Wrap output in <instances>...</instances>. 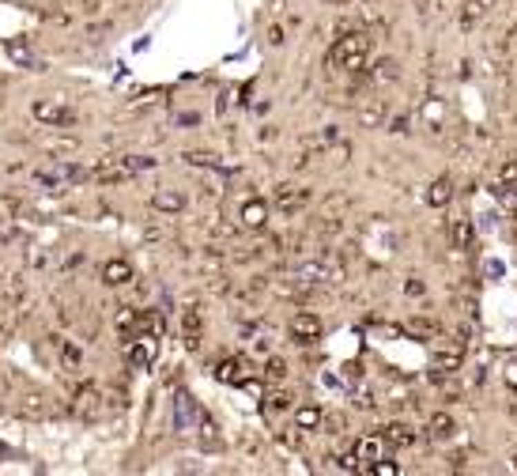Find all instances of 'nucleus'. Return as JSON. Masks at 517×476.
Instances as JSON below:
<instances>
[{
  "instance_id": "obj_1",
  "label": "nucleus",
  "mask_w": 517,
  "mask_h": 476,
  "mask_svg": "<svg viewBox=\"0 0 517 476\" xmlns=\"http://www.w3.org/2000/svg\"><path fill=\"white\" fill-rule=\"evenodd\" d=\"M370 50H374V38L367 35V30H347L333 42V50H329V64L340 72H362L370 61Z\"/></svg>"
},
{
  "instance_id": "obj_2",
  "label": "nucleus",
  "mask_w": 517,
  "mask_h": 476,
  "mask_svg": "<svg viewBox=\"0 0 517 476\" xmlns=\"http://www.w3.org/2000/svg\"><path fill=\"white\" fill-rule=\"evenodd\" d=\"M30 117H35L38 125H46V128H64V125L76 121L72 106H68V102H61V99H35V102H30Z\"/></svg>"
},
{
  "instance_id": "obj_3",
  "label": "nucleus",
  "mask_w": 517,
  "mask_h": 476,
  "mask_svg": "<svg viewBox=\"0 0 517 476\" xmlns=\"http://www.w3.org/2000/svg\"><path fill=\"white\" fill-rule=\"evenodd\" d=\"M321 333H325V325H321V318L313 310H298L291 318V341L295 344H313L321 341Z\"/></svg>"
},
{
  "instance_id": "obj_4",
  "label": "nucleus",
  "mask_w": 517,
  "mask_h": 476,
  "mask_svg": "<svg viewBox=\"0 0 517 476\" xmlns=\"http://www.w3.org/2000/svg\"><path fill=\"white\" fill-rule=\"evenodd\" d=\"M295 280L298 284H310V287H321V284H336L340 272H336L329 261H318V257H313V261H306V265L295 269Z\"/></svg>"
},
{
  "instance_id": "obj_5",
  "label": "nucleus",
  "mask_w": 517,
  "mask_h": 476,
  "mask_svg": "<svg viewBox=\"0 0 517 476\" xmlns=\"http://www.w3.org/2000/svg\"><path fill=\"white\" fill-rule=\"evenodd\" d=\"M272 204L280 208V216H298L302 208H310V189H302V185H280Z\"/></svg>"
},
{
  "instance_id": "obj_6",
  "label": "nucleus",
  "mask_w": 517,
  "mask_h": 476,
  "mask_svg": "<svg viewBox=\"0 0 517 476\" xmlns=\"http://www.w3.org/2000/svg\"><path fill=\"white\" fill-rule=\"evenodd\" d=\"M249 370L253 367H249L246 356H223L220 363H215L212 374H215V382H223V385H242L249 378Z\"/></svg>"
},
{
  "instance_id": "obj_7",
  "label": "nucleus",
  "mask_w": 517,
  "mask_h": 476,
  "mask_svg": "<svg viewBox=\"0 0 517 476\" xmlns=\"http://www.w3.org/2000/svg\"><path fill=\"white\" fill-rule=\"evenodd\" d=\"M125 356L136 370H148L151 363H155V336L133 333V341H125Z\"/></svg>"
},
{
  "instance_id": "obj_8",
  "label": "nucleus",
  "mask_w": 517,
  "mask_h": 476,
  "mask_svg": "<svg viewBox=\"0 0 517 476\" xmlns=\"http://www.w3.org/2000/svg\"><path fill=\"white\" fill-rule=\"evenodd\" d=\"M264 223H269V204H264L261 197L242 200V208H238V227H242V231H264Z\"/></svg>"
},
{
  "instance_id": "obj_9",
  "label": "nucleus",
  "mask_w": 517,
  "mask_h": 476,
  "mask_svg": "<svg viewBox=\"0 0 517 476\" xmlns=\"http://www.w3.org/2000/svg\"><path fill=\"white\" fill-rule=\"evenodd\" d=\"M197 416H200V408H197V397L193 393H174V427L182 435H189L193 431V423H197Z\"/></svg>"
},
{
  "instance_id": "obj_10",
  "label": "nucleus",
  "mask_w": 517,
  "mask_h": 476,
  "mask_svg": "<svg viewBox=\"0 0 517 476\" xmlns=\"http://www.w3.org/2000/svg\"><path fill=\"white\" fill-rule=\"evenodd\" d=\"M151 208H155L159 216H182L185 208H189V200H185L182 189H155L151 193Z\"/></svg>"
},
{
  "instance_id": "obj_11",
  "label": "nucleus",
  "mask_w": 517,
  "mask_h": 476,
  "mask_svg": "<svg viewBox=\"0 0 517 476\" xmlns=\"http://www.w3.org/2000/svg\"><path fill=\"white\" fill-rule=\"evenodd\" d=\"M385 446H389L385 435H367V439L355 442V457H359L362 469H370L374 461H382V457H385Z\"/></svg>"
},
{
  "instance_id": "obj_12",
  "label": "nucleus",
  "mask_w": 517,
  "mask_h": 476,
  "mask_svg": "<svg viewBox=\"0 0 517 476\" xmlns=\"http://www.w3.org/2000/svg\"><path fill=\"white\" fill-rule=\"evenodd\" d=\"M460 363H465V348H438L431 352V370H438V374H457Z\"/></svg>"
},
{
  "instance_id": "obj_13",
  "label": "nucleus",
  "mask_w": 517,
  "mask_h": 476,
  "mask_svg": "<svg viewBox=\"0 0 517 476\" xmlns=\"http://www.w3.org/2000/svg\"><path fill=\"white\" fill-rule=\"evenodd\" d=\"M128 280H133V265H128L125 257H110V261L102 265V284L106 287H125Z\"/></svg>"
},
{
  "instance_id": "obj_14",
  "label": "nucleus",
  "mask_w": 517,
  "mask_h": 476,
  "mask_svg": "<svg viewBox=\"0 0 517 476\" xmlns=\"http://www.w3.org/2000/svg\"><path fill=\"white\" fill-rule=\"evenodd\" d=\"M427 435H431L434 442H449L457 435V419L449 412H434L431 419H427Z\"/></svg>"
},
{
  "instance_id": "obj_15",
  "label": "nucleus",
  "mask_w": 517,
  "mask_h": 476,
  "mask_svg": "<svg viewBox=\"0 0 517 476\" xmlns=\"http://www.w3.org/2000/svg\"><path fill=\"white\" fill-rule=\"evenodd\" d=\"M197 442H200V450H208V454L223 446V439H220V431H215V423H212V416H208V412L197 416Z\"/></svg>"
},
{
  "instance_id": "obj_16",
  "label": "nucleus",
  "mask_w": 517,
  "mask_h": 476,
  "mask_svg": "<svg viewBox=\"0 0 517 476\" xmlns=\"http://www.w3.org/2000/svg\"><path fill=\"white\" fill-rule=\"evenodd\" d=\"M321 423H325V408H321V405H302V408H295V427H298L302 435L318 431Z\"/></svg>"
},
{
  "instance_id": "obj_17",
  "label": "nucleus",
  "mask_w": 517,
  "mask_h": 476,
  "mask_svg": "<svg viewBox=\"0 0 517 476\" xmlns=\"http://www.w3.org/2000/svg\"><path fill=\"white\" fill-rule=\"evenodd\" d=\"M423 200L431 208H446L449 200H453V182H449V178H434L431 185H427V197Z\"/></svg>"
},
{
  "instance_id": "obj_18",
  "label": "nucleus",
  "mask_w": 517,
  "mask_h": 476,
  "mask_svg": "<svg viewBox=\"0 0 517 476\" xmlns=\"http://www.w3.org/2000/svg\"><path fill=\"white\" fill-rule=\"evenodd\" d=\"M382 435H385V442H389V446H411V442L419 439V431L411 423H389Z\"/></svg>"
},
{
  "instance_id": "obj_19",
  "label": "nucleus",
  "mask_w": 517,
  "mask_h": 476,
  "mask_svg": "<svg viewBox=\"0 0 517 476\" xmlns=\"http://www.w3.org/2000/svg\"><path fill=\"white\" fill-rule=\"evenodd\" d=\"M295 408V390H272L269 397H264V412H291Z\"/></svg>"
},
{
  "instance_id": "obj_20",
  "label": "nucleus",
  "mask_w": 517,
  "mask_h": 476,
  "mask_svg": "<svg viewBox=\"0 0 517 476\" xmlns=\"http://www.w3.org/2000/svg\"><path fill=\"white\" fill-rule=\"evenodd\" d=\"M449 238H453L457 249H472V242H476L472 220H453V227H449Z\"/></svg>"
},
{
  "instance_id": "obj_21",
  "label": "nucleus",
  "mask_w": 517,
  "mask_h": 476,
  "mask_svg": "<svg viewBox=\"0 0 517 476\" xmlns=\"http://www.w3.org/2000/svg\"><path fill=\"white\" fill-rule=\"evenodd\" d=\"M182 336H185V348H189V352L200 348V314H197V310L185 314V321H182Z\"/></svg>"
},
{
  "instance_id": "obj_22",
  "label": "nucleus",
  "mask_w": 517,
  "mask_h": 476,
  "mask_svg": "<svg viewBox=\"0 0 517 476\" xmlns=\"http://www.w3.org/2000/svg\"><path fill=\"white\" fill-rule=\"evenodd\" d=\"M287 374H291V367H287V359H280V356H272L269 363H264V382H272V385H280V382H287Z\"/></svg>"
},
{
  "instance_id": "obj_23",
  "label": "nucleus",
  "mask_w": 517,
  "mask_h": 476,
  "mask_svg": "<svg viewBox=\"0 0 517 476\" xmlns=\"http://www.w3.org/2000/svg\"><path fill=\"white\" fill-rule=\"evenodd\" d=\"M382 121H385V106H382V102H370V106L359 110V125L362 128H378Z\"/></svg>"
},
{
  "instance_id": "obj_24",
  "label": "nucleus",
  "mask_w": 517,
  "mask_h": 476,
  "mask_svg": "<svg viewBox=\"0 0 517 476\" xmlns=\"http://www.w3.org/2000/svg\"><path fill=\"white\" fill-rule=\"evenodd\" d=\"M151 166H155L151 155H125L121 159V174H144V171H151Z\"/></svg>"
},
{
  "instance_id": "obj_25",
  "label": "nucleus",
  "mask_w": 517,
  "mask_h": 476,
  "mask_svg": "<svg viewBox=\"0 0 517 476\" xmlns=\"http://www.w3.org/2000/svg\"><path fill=\"white\" fill-rule=\"evenodd\" d=\"M397 76H400V72H397V61H393V57H382L374 64V79H378V84H393Z\"/></svg>"
},
{
  "instance_id": "obj_26",
  "label": "nucleus",
  "mask_w": 517,
  "mask_h": 476,
  "mask_svg": "<svg viewBox=\"0 0 517 476\" xmlns=\"http://www.w3.org/2000/svg\"><path fill=\"white\" fill-rule=\"evenodd\" d=\"M495 0H465V19H480Z\"/></svg>"
},
{
  "instance_id": "obj_27",
  "label": "nucleus",
  "mask_w": 517,
  "mask_h": 476,
  "mask_svg": "<svg viewBox=\"0 0 517 476\" xmlns=\"http://www.w3.org/2000/svg\"><path fill=\"white\" fill-rule=\"evenodd\" d=\"M370 473H374V476H397V473H400V465H397V461H389V457H382V461L370 465Z\"/></svg>"
},
{
  "instance_id": "obj_28",
  "label": "nucleus",
  "mask_w": 517,
  "mask_h": 476,
  "mask_svg": "<svg viewBox=\"0 0 517 476\" xmlns=\"http://www.w3.org/2000/svg\"><path fill=\"white\" fill-rule=\"evenodd\" d=\"M4 50H8V57H15L19 64H35V61H30V53H27V46H23V42H8Z\"/></svg>"
},
{
  "instance_id": "obj_29",
  "label": "nucleus",
  "mask_w": 517,
  "mask_h": 476,
  "mask_svg": "<svg viewBox=\"0 0 517 476\" xmlns=\"http://www.w3.org/2000/svg\"><path fill=\"white\" fill-rule=\"evenodd\" d=\"M61 363H64L68 370L79 367V348H76V344H64V348H61Z\"/></svg>"
},
{
  "instance_id": "obj_30",
  "label": "nucleus",
  "mask_w": 517,
  "mask_h": 476,
  "mask_svg": "<svg viewBox=\"0 0 517 476\" xmlns=\"http://www.w3.org/2000/svg\"><path fill=\"white\" fill-rule=\"evenodd\" d=\"M498 182H503V185H517V163H503V171H498Z\"/></svg>"
},
{
  "instance_id": "obj_31",
  "label": "nucleus",
  "mask_w": 517,
  "mask_h": 476,
  "mask_svg": "<svg viewBox=\"0 0 517 476\" xmlns=\"http://www.w3.org/2000/svg\"><path fill=\"white\" fill-rule=\"evenodd\" d=\"M174 125H200V114H197V110H189V114H177Z\"/></svg>"
},
{
  "instance_id": "obj_32",
  "label": "nucleus",
  "mask_w": 517,
  "mask_h": 476,
  "mask_svg": "<svg viewBox=\"0 0 517 476\" xmlns=\"http://www.w3.org/2000/svg\"><path fill=\"white\" fill-rule=\"evenodd\" d=\"M242 390H246V393H253V397H261V393H264V385L257 382V378H246V382H242Z\"/></svg>"
},
{
  "instance_id": "obj_33",
  "label": "nucleus",
  "mask_w": 517,
  "mask_h": 476,
  "mask_svg": "<svg viewBox=\"0 0 517 476\" xmlns=\"http://www.w3.org/2000/svg\"><path fill=\"white\" fill-rule=\"evenodd\" d=\"M253 348H257V352H272V333H261V336L253 341Z\"/></svg>"
},
{
  "instance_id": "obj_34",
  "label": "nucleus",
  "mask_w": 517,
  "mask_h": 476,
  "mask_svg": "<svg viewBox=\"0 0 517 476\" xmlns=\"http://www.w3.org/2000/svg\"><path fill=\"white\" fill-rule=\"evenodd\" d=\"M506 385L517 390V363H506Z\"/></svg>"
},
{
  "instance_id": "obj_35",
  "label": "nucleus",
  "mask_w": 517,
  "mask_h": 476,
  "mask_svg": "<svg viewBox=\"0 0 517 476\" xmlns=\"http://www.w3.org/2000/svg\"><path fill=\"white\" fill-rule=\"evenodd\" d=\"M503 272H506L503 261H487V276H503Z\"/></svg>"
},
{
  "instance_id": "obj_36",
  "label": "nucleus",
  "mask_w": 517,
  "mask_h": 476,
  "mask_svg": "<svg viewBox=\"0 0 517 476\" xmlns=\"http://www.w3.org/2000/svg\"><path fill=\"white\" fill-rule=\"evenodd\" d=\"M408 295H423V284H419V280H408Z\"/></svg>"
}]
</instances>
